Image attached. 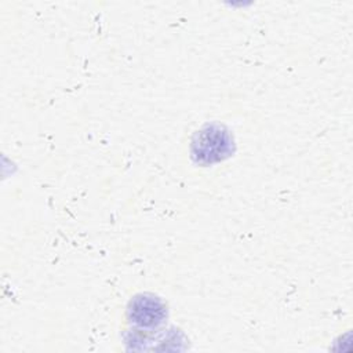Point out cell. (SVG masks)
<instances>
[{
    "label": "cell",
    "instance_id": "obj_1",
    "mask_svg": "<svg viewBox=\"0 0 353 353\" xmlns=\"http://www.w3.org/2000/svg\"><path fill=\"white\" fill-rule=\"evenodd\" d=\"M232 152L229 132L218 124H210L196 132L192 142V156L197 163L212 164L226 159Z\"/></svg>",
    "mask_w": 353,
    "mask_h": 353
},
{
    "label": "cell",
    "instance_id": "obj_2",
    "mask_svg": "<svg viewBox=\"0 0 353 353\" xmlns=\"http://www.w3.org/2000/svg\"><path fill=\"white\" fill-rule=\"evenodd\" d=\"M128 321L141 330H153L160 327L167 317L165 305L149 294L137 295L131 299L127 309Z\"/></svg>",
    "mask_w": 353,
    "mask_h": 353
}]
</instances>
